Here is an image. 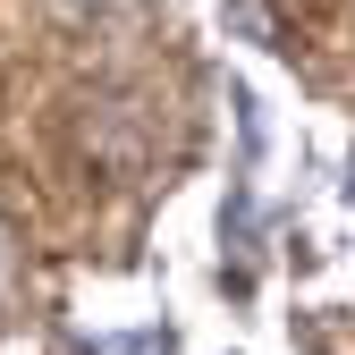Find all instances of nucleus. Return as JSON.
<instances>
[{"label": "nucleus", "instance_id": "f257e3e1", "mask_svg": "<svg viewBox=\"0 0 355 355\" xmlns=\"http://www.w3.org/2000/svg\"><path fill=\"white\" fill-rule=\"evenodd\" d=\"M220 26L237 42H271V17H262V0H220Z\"/></svg>", "mask_w": 355, "mask_h": 355}, {"label": "nucleus", "instance_id": "f03ea898", "mask_svg": "<svg viewBox=\"0 0 355 355\" xmlns=\"http://www.w3.org/2000/svg\"><path fill=\"white\" fill-rule=\"evenodd\" d=\"M9 271H17V254H9V229H0V296H9Z\"/></svg>", "mask_w": 355, "mask_h": 355}, {"label": "nucleus", "instance_id": "7ed1b4c3", "mask_svg": "<svg viewBox=\"0 0 355 355\" xmlns=\"http://www.w3.org/2000/svg\"><path fill=\"white\" fill-rule=\"evenodd\" d=\"M347 195H355V178H347Z\"/></svg>", "mask_w": 355, "mask_h": 355}]
</instances>
